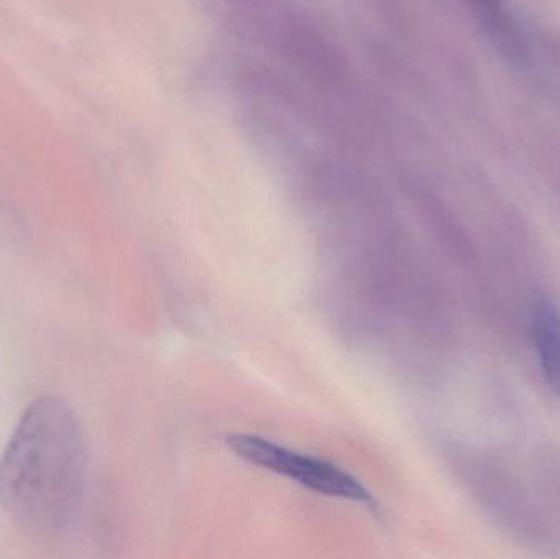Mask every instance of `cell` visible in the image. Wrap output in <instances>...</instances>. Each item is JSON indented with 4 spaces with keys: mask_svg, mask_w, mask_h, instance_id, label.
Returning <instances> with one entry per match:
<instances>
[{
    "mask_svg": "<svg viewBox=\"0 0 560 559\" xmlns=\"http://www.w3.org/2000/svg\"><path fill=\"white\" fill-rule=\"evenodd\" d=\"M88 446L68 400H33L0 458V508L26 534L56 537L74 524L84 499Z\"/></svg>",
    "mask_w": 560,
    "mask_h": 559,
    "instance_id": "1",
    "label": "cell"
},
{
    "mask_svg": "<svg viewBox=\"0 0 560 559\" xmlns=\"http://www.w3.org/2000/svg\"><path fill=\"white\" fill-rule=\"evenodd\" d=\"M226 446L249 465L283 476L316 494L345 499L371 511L377 509L371 491L335 463L295 452L253 433H232L226 436Z\"/></svg>",
    "mask_w": 560,
    "mask_h": 559,
    "instance_id": "2",
    "label": "cell"
},
{
    "mask_svg": "<svg viewBox=\"0 0 560 559\" xmlns=\"http://www.w3.org/2000/svg\"><path fill=\"white\" fill-rule=\"evenodd\" d=\"M533 337L546 383L560 397V312L549 299L536 302Z\"/></svg>",
    "mask_w": 560,
    "mask_h": 559,
    "instance_id": "3",
    "label": "cell"
},
{
    "mask_svg": "<svg viewBox=\"0 0 560 559\" xmlns=\"http://www.w3.org/2000/svg\"><path fill=\"white\" fill-rule=\"evenodd\" d=\"M466 3L493 42L509 53H522V39L505 0H466Z\"/></svg>",
    "mask_w": 560,
    "mask_h": 559,
    "instance_id": "4",
    "label": "cell"
}]
</instances>
